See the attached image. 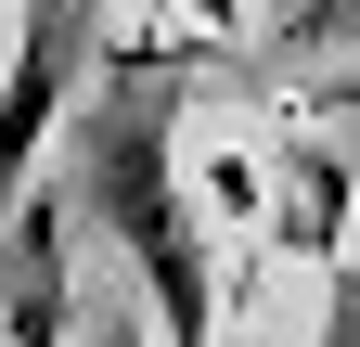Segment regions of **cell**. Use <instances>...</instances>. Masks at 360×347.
Returning <instances> with one entry per match:
<instances>
[{
    "label": "cell",
    "mask_w": 360,
    "mask_h": 347,
    "mask_svg": "<svg viewBox=\"0 0 360 347\" xmlns=\"http://www.w3.org/2000/svg\"><path fill=\"white\" fill-rule=\"evenodd\" d=\"M180 65H129L90 103H65V167H77V219L129 257L142 322L167 347H219V257H206V206L180 181Z\"/></svg>",
    "instance_id": "cell-1"
},
{
    "label": "cell",
    "mask_w": 360,
    "mask_h": 347,
    "mask_svg": "<svg viewBox=\"0 0 360 347\" xmlns=\"http://www.w3.org/2000/svg\"><path fill=\"white\" fill-rule=\"evenodd\" d=\"M65 65H77V13H65V0H26V13H13V65H0V206L39 181V142H52L65 103H77Z\"/></svg>",
    "instance_id": "cell-2"
},
{
    "label": "cell",
    "mask_w": 360,
    "mask_h": 347,
    "mask_svg": "<svg viewBox=\"0 0 360 347\" xmlns=\"http://www.w3.org/2000/svg\"><path fill=\"white\" fill-rule=\"evenodd\" d=\"M26 296H13V347H77V309H65V206H26Z\"/></svg>",
    "instance_id": "cell-3"
},
{
    "label": "cell",
    "mask_w": 360,
    "mask_h": 347,
    "mask_svg": "<svg viewBox=\"0 0 360 347\" xmlns=\"http://www.w3.org/2000/svg\"><path fill=\"white\" fill-rule=\"evenodd\" d=\"M283 193H296V206H283V232H296L309 257H335V232H347V167H322V155H309Z\"/></svg>",
    "instance_id": "cell-4"
},
{
    "label": "cell",
    "mask_w": 360,
    "mask_h": 347,
    "mask_svg": "<svg viewBox=\"0 0 360 347\" xmlns=\"http://www.w3.org/2000/svg\"><path fill=\"white\" fill-rule=\"evenodd\" d=\"M322 347H360V257L335 270V322H322Z\"/></svg>",
    "instance_id": "cell-5"
},
{
    "label": "cell",
    "mask_w": 360,
    "mask_h": 347,
    "mask_svg": "<svg viewBox=\"0 0 360 347\" xmlns=\"http://www.w3.org/2000/svg\"><path fill=\"white\" fill-rule=\"evenodd\" d=\"M90 347H142V309H103V322H90Z\"/></svg>",
    "instance_id": "cell-6"
},
{
    "label": "cell",
    "mask_w": 360,
    "mask_h": 347,
    "mask_svg": "<svg viewBox=\"0 0 360 347\" xmlns=\"http://www.w3.org/2000/svg\"><path fill=\"white\" fill-rule=\"evenodd\" d=\"M13 13H26V0H0V26H13Z\"/></svg>",
    "instance_id": "cell-7"
}]
</instances>
